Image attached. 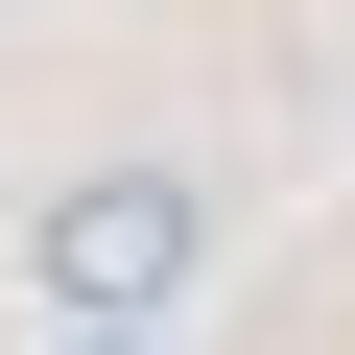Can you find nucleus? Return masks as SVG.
<instances>
[{
	"label": "nucleus",
	"mask_w": 355,
	"mask_h": 355,
	"mask_svg": "<svg viewBox=\"0 0 355 355\" xmlns=\"http://www.w3.org/2000/svg\"><path fill=\"white\" fill-rule=\"evenodd\" d=\"M190 261H214L190 166H95V190H48V308H95V331H142Z\"/></svg>",
	"instance_id": "nucleus-1"
}]
</instances>
